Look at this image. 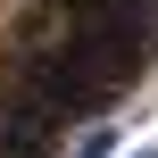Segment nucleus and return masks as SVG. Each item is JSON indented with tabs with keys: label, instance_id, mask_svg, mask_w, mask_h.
I'll return each instance as SVG.
<instances>
[{
	"label": "nucleus",
	"instance_id": "nucleus-1",
	"mask_svg": "<svg viewBox=\"0 0 158 158\" xmlns=\"http://www.w3.org/2000/svg\"><path fill=\"white\" fill-rule=\"evenodd\" d=\"M58 108H42V100H17L8 117H0V158H58Z\"/></svg>",
	"mask_w": 158,
	"mask_h": 158
},
{
	"label": "nucleus",
	"instance_id": "nucleus-2",
	"mask_svg": "<svg viewBox=\"0 0 158 158\" xmlns=\"http://www.w3.org/2000/svg\"><path fill=\"white\" fill-rule=\"evenodd\" d=\"M133 158H158V150H133Z\"/></svg>",
	"mask_w": 158,
	"mask_h": 158
}]
</instances>
